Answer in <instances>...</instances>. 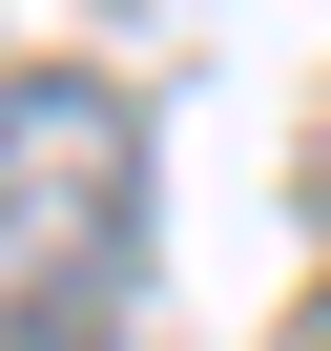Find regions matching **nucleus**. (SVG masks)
<instances>
[{
  "instance_id": "nucleus-1",
  "label": "nucleus",
  "mask_w": 331,
  "mask_h": 351,
  "mask_svg": "<svg viewBox=\"0 0 331 351\" xmlns=\"http://www.w3.org/2000/svg\"><path fill=\"white\" fill-rule=\"evenodd\" d=\"M145 269V104L21 83L0 104V351H104Z\"/></svg>"
}]
</instances>
